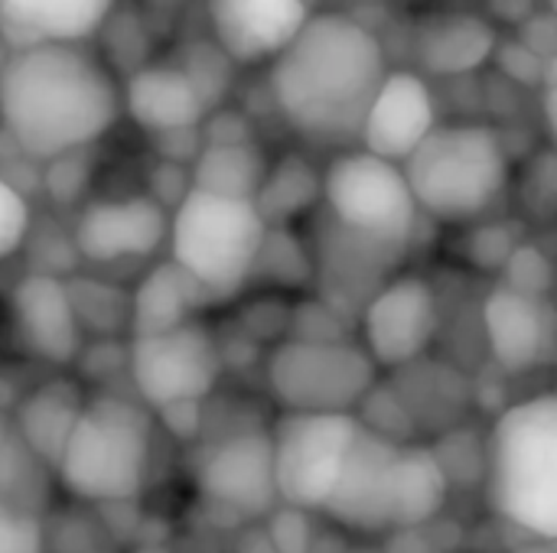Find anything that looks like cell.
<instances>
[{"mask_svg": "<svg viewBox=\"0 0 557 553\" xmlns=\"http://www.w3.org/2000/svg\"><path fill=\"white\" fill-rule=\"evenodd\" d=\"M153 460V414L121 394H95L55 463L65 495L85 505H121L140 495Z\"/></svg>", "mask_w": 557, "mask_h": 553, "instance_id": "6", "label": "cell"}, {"mask_svg": "<svg viewBox=\"0 0 557 553\" xmlns=\"http://www.w3.org/2000/svg\"><path fill=\"white\" fill-rule=\"evenodd\" d=\"M486 502L516 531L557 541V394L509 404L486 440Z\"/></svg>", "mask_w": 557, "mask_h": 553, "instance_id": "4", "label": "cell"}, {"mask_svg": "<svg viewBox=\"0 0 557 553\" xmlns=\"http://www.w3.org/2000/svg\"><path fill=\"white\" fill-rule=\"evenodd\" d=\"M447 499L450 473L431 447L405 443L362 424L320 515L352 535H398L431 525Z\"/></svg>", "mask_w": 557, "mask_h": 553, "instance_id": "3", "label": "cell"}, {"mask_svg": "<svg viewBox=\"0 0 557 553\" xmlns=\"http://www.w3.org/2000/svg\"><path fill=\"white\" fill-rule=\"evenodd\" d=\"M421 215L441 225H470L493 212L509 189L512 163L490 124H437L401 163Z\"/></svg>", "mask_w": 557, "mask_h": 553, "instance_id": "5", "label": "cell"}, {"mask_svg": "<svg viewBox=\"0 0 557 553\" xmlns=\"http://www.w3.org/2000/svg\"><path fill=\"white\" fill-rule=\"evenodd\" d=\"M222 368V345L202 319L173 332L127 339V381L150 414L180 404H206Z\"/></svg>", "mask_w": 557, "mask_h": 553, "instance_id": "10", "label": "cell"}, {"mask_svg": "<svg viewBox=\"0 0 557 553\" xmlns=\"http://www.w3.org/2000/svg\"><path fill=\"white\" fill-rule=\"evenodd\" d=\"M193 192V173L189 166H180V163H166L160 160L150 173V199H157L166 212H173L186 196Z\"/></svg>", "mask_w": 557, "mask_h": 553, "instance_id": "32", "label": "cell"}, {"mask_svg": "<svg viewBox=\"0 0 557 553\" xmlns=\"http://www.w3.org/2000/svg\"><path fill=\"white\" fill-rule=\"evenodd\" d=\"M131 553H173L170 548H160V544H147V548H137V551Z\"/></svg>", "mask_w": 557, "mask_h": 553, "instance_id": "35", "label": "cell"}, {"mask_svg": "<svg viewBox=\"0 0 557 553\" xmlns=\"http://www.w3.org/2000/svg\"><path fill=\"white\" fill-rule=\"evenodd\" d=\"M548 316L539 297L519 293L512 287H496L483 300V336L493 362L509 372H529L542 362L548 349Z\"/></svg>", "mask_w": 557, "mask_h": 553, "instance_id": "20", "label": "cell"}, {"mask_svg": "<svg viewBox=\"0 0 557 553\" xmlns=\"http://www.w3.org/2000/svg\"><path fill=\"white\" fill-rule=\"evenodd\" d=\"M274 553H313L317 548V525L310 512L277 505L264 521H261Z\"/></svg>", "mask_w": 557, "mask_h": 553, "instance_id": "28", "label": "cell"}, {"mask_svg": "<svg viewBox=\"0 0 557 553\" xmlns=\"http://www.w3.org/2000/svg\"><path fill=\"white\" fill-rule=\"evenodd\" d=\"M359 430V414H281L271 427L281 505L320 515Z\"/></svg>", "mask_w": 557, "mask_h": 553, "instance_id": "11", "label": "cell"}, {"mask_svg": "<svg viewBox=\"0 0 557 553\" xmlns=\"http://www.w3.org/2000/svg\"><path fill=\"white\" fill-rule=\"evenodd\" d=\"M121 117V85L85 46H33L0 68V130L33 160L91 150Z\"/></svg>", "mask_w": 557, "mask_h": 553, "instance_id": "2", "label": "cell"}, {"mask_svg": "<svg viewBox=\"0 0 557 553\" xmlns=\"http://www.w3.org/2000/svg\"><path fill=\"white\" fill-rule=\"evenodd\" d=\"M323 199V173L300 153H287L268 166V176L255 196V209L268 228H287Z\"/></svg>", "mask_w": 557, "mask_h": 553, "instance_id": "25", "label": "cell"}, {"mask_svg": "<svg viewBox=\"0 0 557 553\" xmlns=\"http://www.w3.org/2000/svg\"><path fill=\"white\" fill-rule=\"evenodd\" d=\"M251 124L242 111L215 108L202 121V143H251Z\"/></svg>", "mask_w": 557, "mask_h": 553, "instance_id": "33", "label": "cell"}, {"mask_svg": "<svg viewBox=\"0 0 557 553\" xmlns=\"http://www.w3.org/2000/svg\"><path fill=\"white\" fill-rule=\"evenodd\" d=\"M281 414H359L379 388V368L356 339H281L264 362Z\"/></svg>", "mask_w": 557, "mask_h": 553, "instance_id": "9", "label": "cell"}, {"mask_svg": "<svg viewBox=\"0 0 557 553\" xmlns=\"http://www.w3.org/2000/svg\"><path fill=\"white\" fill-rule=\"evenodd\" d=\"M65 284L82 329L104 339H117L121 332H131V290H121L95 277H69Z\"/></svg>", "mask_w": 557, "mask_h": 553, "instance_id": "27", "label": "cell"}, {"mask_svg": "<svg viewBox=\"0 0 557 553\" xmlns=\"http://www.w3.org/2000/svg\"><path fill=\"white\" fill-rule=\"evenodd\" d=\"M206 10L232 65H271L313 16L304 0H206Z\"/></svg>", "mask_w": 557, "mask_h": 553, "instance_id": "16", "label": "cell"}, {"mask_svg": "<svg viewBox=\"0 0 557 553\" xmlns=\"http://www.w3.org/2000/svg\"><path fill=\"white\" fill-rule=\"evenodd\" d=\"M548 7H552V13L557 16V0H548Z\"/></svg>", "mask_w": 557, "mask_h": 553, "instance_id": "38", "label": "cell"}, {"mask_svg": "<svg viewBox=\"0 0 557 553\" xmlns=\"http://www.w3.org/2000/svg\"><path fill=\"white\" fill-rule=\"evenodd\" d=\"M114 0H0V42L10 52L33 46H82L104 29Z\"/></svg>", "mask_w": 557, "mask_h": 553, "instance_id": "18", "label": "cell"}, {"mask_svg": "<svg viewBox=\"0 0 557 553\" xmlns=\"http://www.w3.org/2000/svg\"><path fill=\"white\" fill-rule=\"evenodd\" d=\"M343 553H379V551H372V548H349V551H343Z\"/></svg>", "mask_w": 557, "mask_h": 553, "instance_id": "36", "label": "cell"}, {"mask_svg": "<svg viewBox=\"0 0 557 553\" xmlns=\"http://www.w3.org/2000/svg\"><path fill=\"white\" fill-rule=\"evenodd\" d=\"M320 205L330 228L388 261L408 254L421 222L405 169L362 147L339 150L326 163Z\"/></svg>", "mask_w": 557, "mask_h": 553, "instance_id": "7", "label": "cell"}, {"mask_svg": "<svg viewBox=\"0 0 557 553\" xmlns=\"http://www.w3.org/2000/svg\"><path fill=\"white\" fill-rule=\"evenodd\" d=\"M268 222L245 199L193 189L170 212V261L183 267L209 300H228L251 284Z\"/></svg>", "mask_w": 557, "mask_h": 553, "instance_id": "8", "label": "cell"}, {"mask_svg": "<svg viewBox=\"0 0 557 553\" xmlns=\"http://www.w3.org/2000/svg\"><path fill=\"white\" fill-rule=\"evenodd\" d=\"M10 319L20 345L55 368L75 365L85 349V329L78 323L65 277L29 271L10 290Z\"/></svg>", "mask_w": 557, "mask_h": 553, "instance_id": "15", "label": "cell"}, {"mask_svg": "<svg viewBox=\"0 0 557 553\" xmlns=\"http://www.w3.org/2000/svg\"><path fill=\"white\" fill-rule=\"evenodd\" d=\"M85 391L72 378H49L39 388H33L13 411V430L26 443V450L55 473V463L62 450L69 447V437L85 411Z\"/></svg>", "mask_w": 557, "mask_h": 553, "instance_id": "21", "label": "cell"}, {"mask_svg": "<svg viewBox=\"0 0 557 553\" xmlns=\"http://www.w3.org/2000/svg\"><path fill=\"white\" fill-rule=\"evenodd\" d=\"M121 111L150 137L202 127L209 104L180 65H140L121 88Z\"/></svg>", "mask_w": 557, "mask_h": 553, "instance_id": "19", "label": "cell"}, {"mask_svg": "<svg viewBox=\"0 0 557 553\" xmlns=\"http://www.w3.org/2000/svg\"><path fill=\"white\" fill-rule=\"evenodd\" d=\"M437 326L441 306L431 280L395 274L359 310V345L379 372H401L428 355Z\"/></svg>", "mask_w": 557, "mask_h": 553, "instance_id": "13", "label": "cell"}, {"mask_svg": "<svg viewBox=\"0 0 557 553\" xmlns=\"http://www.w3.org/2000/svg\"><path fill=\"white\" fill-rule=\"evenodd\" d=\"M46 531L36 512L0 502V553H42Z\"/></svg>", "mask_w": 557, "mask_h": 553, "instance_id": "31", "label": "cell"}, {"mask_svg": "<svg viewBox=\"0 0 557 553\" xmlns=\"http://www.w3.org/2000/svg\"><path fill=\"white\" fill-rule=\"evenodd\" d=\"M304 3H307V10H310V13H313V7H317V3H320V0H304Z\"/></svg>", "mask_w": 557, "mask_h": 553, "instance_id": "37", "label": "cell"}, {"mask_svg": "<svg viewBox=\"0 0 557 553\" xmlns=\"http://www.w3.org/2000/svg\"><path fill=\"white\" fill-rule=\"evenodd\" d=\"M69 235L75 254L98 267L147 261L170 241V212L147 192L95 199L82 205Z\"/></svg>", "mask_w": 557, "mask_h": 553, "instance_id": "14", "label": "cell"}, {"mask_svg": "<svg viewBox=\"0 0 557 553\" xmlns=\"http://www.w3.org/2000/svg\"><path fill=\"white\" fill-rule=\"evenodd\" d=\"M42 179L39 186L46 189V196L55 202V205H72L78 202L85 183H88V150H78V153H65L59 160H49L42 163Z\"/></svg>", "mask_w": 557, "mask_h": 553, "instance_id": "30", "label": "cell"}, {"mask_svg": "<svg viewBox=\"0 0 557 553\" xmlns=\"http://www.w3.org/2000/svg\"><path fill=\"white\" fill-rule=\"evenodd\" d=\"M29 231H33L29 199L7 179H0V261L20 254L29 241Z\"/></svg>", "mask_w": 557, "mask_h": 553, "instance_id": "29", "label": "cell"}, {"mask_svg": "<svg viewBox=\"0 0 557 553\" xmlns=\"http://www.w3.org/2000/svg\"><path fill=\"white\" fill-rule=\"evenodd\" d=\"M212 303L206 290L170 257L153 264L137 287L131 290V332L127 339L137 336H160L173 332L193 319H199L202 306Z\"/></svg>", "mask_w": 557, "mask_h": 553, "instance_id": "22", "label": "cell"}, {"mask_svg": "<svg viewBox=\"0 0 557 553\" xmlns=\"http://www.w3.org/2000/svg\"><path fill=\"white\" fill-rule=\"evenodd\" d=\"M49 476L52 469L26 450V443L13 430V420L0 417V502L23 512H39V505L46 502Z\"/></svg>", "mask_w": 557, "mask_h": 553, "instance_id": "26", "label": "cell"}, {"mask_svg": "<svg viewBox=\"0 0 557 553\" xmlns=\"http://www.w3.org/2000/svg\"><path fill=\"white\" fill-rule=\"evenodd\" d=\"M196 489L219 515L248 525L264 521L281 505L271 430L245 427L215 440L196 466Z\"/></svg>", "mask_w": 557, "mask_h": 553, "instance_id": "12", "label": "cell"}, {"mask_svg": "<svg viewBox=\"0 0 557 553\" xmlns=\"http://www.w3.org/2000/svg\"><path fill=\"white\" fill-rule=\"evenodd\" d=\"M418 62L431 75H467L476 72L496 49V29L467 10L431 13L421 20L418 36Z\"/></svg>", "mask_w": 557, "mask_h": 553, "instance_id": "23", "label": "cell"}, {"mask_svg": "<svg viewBox=\"0 0 557 553\" xmlns=\"http://www.w3.org/2000/svg\"><path fill=\"white\" fill-rule=\"evenodd\" d=\"M388 72L385 49L369 26L346 13H313L271 62L268 88L297 137L352 150Z\"/></svg>", "mask_w": 557, "mask_h": 553, "instance_id": "1", "label": "cell"}, {"mask_svg": "<svg viewBox=\"0 0 557 553\" xmlns=\"http://www.w3.org/2000/svg\"><path fill=\"white\" fill-rule=\"evenodd\" d=\"M268 166L271 163L255 140L251 143H206L196 163L189 166V173H193V189L199 192L255 202L268 176Z\"/></svg>", "mask_w": 557, "mask_h": 553, "instance_id": "24", "label": "cell"}, {"mask_svg": "<svg viewBox=\"0 0 557 553\" xmlns=\"http://www.w3.org/2000/svg\"><path fill=\"white\" fill-rule=\"evenodd\" d=\"M542 121L557 150V52L548 59L542 75Z\"/></svg>", "mask_w": 557, "mask_h": 553, "instance_id": "34", "label": "cell"}, {"mask_svg": "<svg viewBox=\"0 0 557 553\" xmlns=\"http://www.w3.org/2000/svg\"><path fill=\"white\" fill-rule=\"evenodd\" d=\"M437 124V101L428 81L418 72L392 68L366 114L359 147L401 166Z\"/></svg>", "mask_w": 557, "mask_h": 553, "instance_id": "17", "label": "cell"}]
</instances>
